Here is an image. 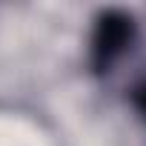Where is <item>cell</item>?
<instances>
[{"label": "cell", "mask_w": 146, "mask_h": 146, "mask_svg": "<svg viewBox=\"0 0 146 146\" xmlns=\"http://www.w3.org/2000/svg\"><path fill=\"white\" fill-rule=\"evenodd\" d=\"M137 43V20L123 9H103L89 37V66L98 78H109L115 66Z\"/></svg>", "instance_id": "6da1fadb"}]
</instances>
